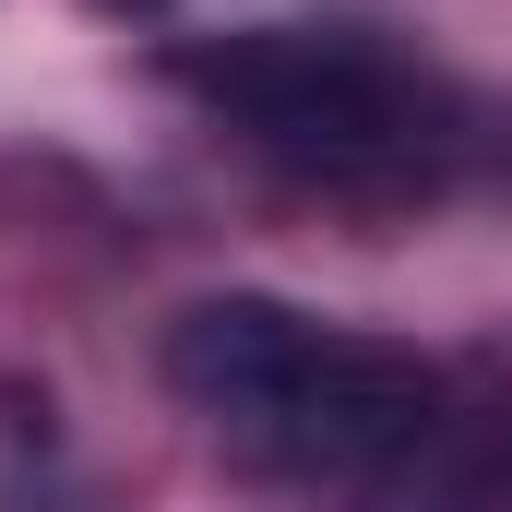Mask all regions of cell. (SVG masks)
Wrapping results in <instances>:
<instances>
[{"instance_id":"6da1fadb","label":"cell","mask_w":512,"mask_h":512,"mask_svg":"<svg viewBox=\"0 0 512 512\" xmlns=\"http://www.w3.org/2000/svg\"><path fill=\"white\" fill-rule=\"evenodd\" d=\"M155 370L251 477H382L441 429V370L417 346L310 322L251 286L191 298L167 322Z\"/></svg>"},{"instance_id":"7a4b0ae2","label":"cell","mask_w":512,"mask_h":512,"mask_svg":"<svg viewBox=\"0 0 512 512\" xmlns=\"http://www.w3.org/2000/svg\"><path fill=\"white\" fill-rule=\"evenodd\" d=\"M167 72L262 167L322 191H429L465 143V96L370 24H251V36L179 48Z\"/></svg>"}]
</instances>
